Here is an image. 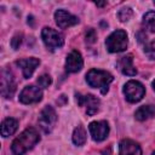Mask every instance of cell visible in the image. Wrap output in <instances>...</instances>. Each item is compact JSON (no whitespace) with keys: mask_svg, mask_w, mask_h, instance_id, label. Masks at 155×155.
<instances>
[{"mask_svg":"<svg viewBox=\"0 0 155 155\" xmlns=\"http://www.w3.org/2000/svg\"><path fill=\"white\" fill-rule=\"evenodd\" d=\"M39 140H40V136L38 131L33 127H28L12 142L11 150L13 155H23L24 153L30 150Z\"/></svg>","mask_w":155,"mask_h":155,"instance_id":"obj_1","label":"cell"},{"mask_svg":"<svg viewBox=\"0 0 155 155\" xmlns=\"http://www.w3.org/2000/svg\"><path fill=\"white\" fill-rule=\"evenodd\" d=\"M114 80L113 75L105 70H99V69H91L86 74V81L87 84L93 87L98 88L102 94H105L109 90L110 82Z\"/></svg>","mask_w":155,"mask_h":155,"instance_id":"obj_2","label":"cell"},{"mask_svg":"<svg viewBox=\"0 0 155 155\" xmlns=\"http://www.w3.org/2000/svg\"><path fill=\"white\" fill-rule=\"evenodd\" d=\"M128 44L127 40V34L124 30H115L113 31L105 40V45L109 52L116 53V52H122L126 50Z\"/></svg>","mask_w":155,"mask_h":155,"instance_id":"obj_3","label":"cell"},{"mask_svg":"<svg viewBox=\"0 0 155 155\" xmlns=\"http://www.w3.org/2000/svg\"><path fill=\"white\" fill-rule=\"evenodd\" d=\"M56 121H57V114H56L54 109L50 105H46L41 110V113L39 115V119H38L40 128L45 133H50L53 130V127L56 125Z\"/></svg>","mask_w":155,"mask_h":155,"instance_id":"obj_4","label":"cell"},{"mask_svg":"<svg viewBox=\"0 0 155 155\" xmlns=\"http://www.w3.org/2000/svg\"><path fill=\"white\" fill-rule=\"evenodd\" d=\"M41 38H42V41L44 44L46 45V47H48L50 50H56V48H59L63 46L64 44V38L63 35L52 29V28H48V27H45L41 31Z\"/></svg>","mask_w":155,"mask_h":155,"instance_id":"obj_5","label":"cell"},{"mask_svg":"<svg viewBox=\"0 0 155 155\" xmlns=\"http://www.w3.org/2000/svg\"><path fill=\"white\" fill-rule=\"evenodd\" d=\"M124 93H125V97L128 102L136 103V102H139L144 97L145 88L139 81L130 80L124 86Z\"/></svg>","mask_w":155,"mask_h":155,"instance_id":"obj_6","label":"cell"},{"mask_svg":"<svg viewBox=\"0 0 155 155\" xmlns=\"http://www.w3.org/2000/svg\"><path fill=\"white\" fill-rule=\"evenodd\" d=\"M16 92V82L11 70L4 68L1 71V94L4 98H11Z\"/></svg>","mask_w":155,"mask_h":155,"instance_id":"obj_7","label":"cell"},{"mask_svg":"<svg viewBox=\"0 0 155 155\" xmlns=\"http://www.w3.org/2000/svg\"><path fill=\"white\" fill-rule=\"evenodd\" d=\"M42 98V91L34 85L25 86L19 93V101L23 104H33L40 102Z\"/></svg>","mask_w":155,"mask_h":155,"instance_id":"obj_8","label":"cell"},{"mask_svg":"<svg viewBox=\"0 0 155 155\" xmlns=\"http://www.w3.org/2000/svg\"><path fill=\"white\" fill-rule=\"evenodd\" d=\"M76 102L79 105H85L87 115H94L99 109V99L93 94H81L76 93Z\"/></svg>","mask_w":155,"mask_h":155,"instance_id":"obj_9","label":"cell"},{"mask_svg":"<svg viewBox=\"0 0 155 155\" xmlns=\"http://www.w3.org/2000/svg\"><path fill=\"white\" fill-rule=\"evenodd\" d=\"M90 133L94 142H102L108 137L109 125L107 121H93L88 126Z\"/></svg>","mask_w":155,"mask_h":155,"instance_id":"obj_10","label":"cell"},{"mask_svg":"<svg viewBox=\"0 0 155 155\" xmlns=\"http://www.w3.org/2000/svg\"><path fill=\"white\" fill-rule=\"evenodd\" d=\"M54 19H56V23L59 28L64 29V28H69V27H73L75 24L79 23V19L76 16L67 12L65 10H57L54 12Z\"/></svg>","mask_w":155,"mask_h":155,"instance_id":"obj_11","label":"cell"},{"mask_svg":"<svg viewBox=\"0 0 155 155\" xmlns=\"http://www.w3.org/2000/svg\"><path fill=\"white\" fill-rule=\"evenodd\" d=\"M84 65V61H82V57L80 54L79 51L76 50H73L68 56H67V59H65V69L68 73H78L79 70H81Z\"/></svg>","mask_w":155,"mask_h":155,"instance_id":"obj_12","label":"cell"},{"mask_svg":"<svg viewBox=\"0 0 155 155\" xmlns=\"http://www.w3.org/2000/svg\"><path fill=\"white\" fill-rule=\"evenodd\" d=\"M16 64L22 69L24 79H29L33 75V73L36 69V67L40 64V61L38 58H35V57H30V58L19 59V61L16 62Z\"/></svg>","mask_w":155,"mask_h":155,"instance_id":"obj_13","label":"cell"},{"mask_svg":"<svg viewBox=\"0 0 155 155\" xmlns=\"http://www.w3.org/2000/svg\"><path fill=\"white\" fill-rule=\"evenodd\" d=\"M119 70L125 74V75H128V76H134L137 74V69L136 67L133 65V57L132 54H126L124 57H121L117 63H116Z\"/></svg>","mask_w":155,"mask_h":155,"instance_id":"obj_14","label":"cell"},{"mask_svg":"<svg viewBox=\"0 0 155 155\" xmlns=\"http://www.w3.org/2000/svg\"><path fill=\"white\" fill-rule=\"evenodd\" d=\"M120 155H142V149L138 143L132 139H122L119 145Z\"/></svg>","mask_w":155,"mask_h":155,"instance_id":"obj_15","label":"cell"},{"mask_svg":"<svg viewBox=\"0 0 155 155\" xmlns=\"http://www.w3.org/2000/svg\"><path fill=\"white\" fill-rule=\"evenodd\" d=\"M153 116H155V105H151V104L142 105L134 113V117L138 121H145L148 119H151Z\"/></svg>","mask_w":155,"mask_h":155,"instance_id":"obj_16","label":"cell"},{"mask_svg":"<svg viewBox=\"0 0 155 155\" xmlns=\"http://www.w3.org/2000/svg\"><path fill=\"white\" fill-rule=\"evenodd\" d=\"M18 128V121L13 117H7L1 124V134L2 137H8L13 134Z\"/></svg>","mask_w":155,"mask_h":155,"instance_id":"obj_17","label":"cell"},{"mask_svg":"<svg viewBox=\"0 0 155 155\" xmlns=\"http://www.w3.org/2000/svg\"><path fill=\"white\" fill-rule=\"evenodd\" d=\"M73 142L76 145H84L86 142V131L82 125H79L78 127H75L74 132H73Z\"/></svg>","mask_w":155,"mask_h":155,"instance_id":"obj_18","label":"cell"},{"mask_svg":"<svg viewBox=\"0 0 155 155\" xmlns=\"http://www.w3.org/2000/svg\"><path fill=\"white\" fill-rule=\"evenodd\" d=\"M143 25L148 31L155 33V11H149L144 15Z\"/></svg>","mask_w":155,"mask_h":155,"instance_id":"obj_19","label":"cell"},{"mask_svg":"<svg viewBox=\"0 0 155 155\" xmlns=\"http://www.w3.org/2000/svg\"><path fill=\"white\" fill-rule=\"evenodd\" d=\"M132 15H133V12H132V10H131L130 7H124V8H121V10L119 11L117 17H119V19H120L121 22H127V21L132 17Z\"/></svg>","mask_w":155,"mask_h":155,"instance_id":"obj_20","label":"cell"},{"mask_svg":"<svg viewBox=\"0 0 155 155\" xmlns=\"http://www.w3.org/2000/svg\"><path fill=\"white\" fill-rule=\"evenodd\" d=\"M144 53L150 58V59H154L155 58V40L150 41L149 44H147L144 46Z\"/></svg>","mask_w":155,"mask_h":155,"instance_id":"obj_21","label":"cell"},{"mask_svg":"<svg viewBox=\"0 0 155 155\" xmlns=\"http://www.w3.org/2000/svg\"><path fill=\"white\" fill-rule=\"evenodd\" d=\"M51 82H52V79H51V76L47 75V74H44V75L39 76V79H38V84H39V86L42 87V88L48 87V86L51 85Z\"/></svg>","mask_w":155,"mask_h":155,"instance_id":"obj_22","label":"cell"},{"mask_svg":"<svg viewBox=\"0 0 155 155\" xmlns=\"http://www.w3.org/2000/svg\"><path fill=\"white\" fill-rule=\"evenodd\" d=\"M21 44H22V35H21V34L15 35V36L12 38V40H11V46H12V48H13V50H18L19 46H21Z\"/></svg>","mask_w":155,"mask_h":155,"instance_id":"obj_23","label":"cell"},{"mask_svg":"<svg viewBox=\"0 0 155 155\" xmlns=\"http://www.w3.org/2000/svg\"><path fill=\"white\" fill-rule=\"evenodd\" d=\"M97 39V35H96V31L94 29H88L86 31V42L87 44H93Z\"/></svg>","mask_w":155,"mask_h":155,"instance_id":"obj_24","label":"cell"},{"mask_svg":"<svg viewBox=\"0 0 155 155\" xmlns=\"http://www.w3.org/2000/svg\"><path fill=\"white\" fill-rule=\"evenodd\" d=\"M65 101H67L65 96H63V94H62V96L59 97V99H57V103H58V104H64V103H65Z\"/></svg>","mask_w":155,"mask_h":155,"instance_id":"obj_25","label":"cell"},{"mask_svg":"<svg viewBox=\"0 0 155 155\" xmlns=\"http://www.w3.org/2000/svg\"><path fill=\"white\" fill-rule=\"evenodd\" d=\"M105 4H107L105 1H104V2H96V5H97V6H104Z\"/></svg>","mask_w":155,"mask_h":155,"instance_id":"obj_26","label":"cell"},{"mask_svg":"<svg viewBox=\"0 0 155 155\" xmlns=\"http://www.w3.org/2000/svg\"><path fill=\"white\" fill-rule=\"evenodd\" d=\"M153 88H154V90H155V80H154V81H153Z\"/></svg>","mask_w":155,"mask_h":155,"instance_id":"obj_27","label":"cell"},{"mask_svg":"<svg viewBox=\"0 0 155 155\" xmlns=\"http://www.w3.org/2000/svg\"><path fill=\"white\" fill-rule=\"evenodd\" d=\"M151 155H155V151H154V153H153V154H151Z\"/></svg>","mask_w":155,"mask_h":155,"instance_id":"obj_28","label":"cell"}]
</instances>
